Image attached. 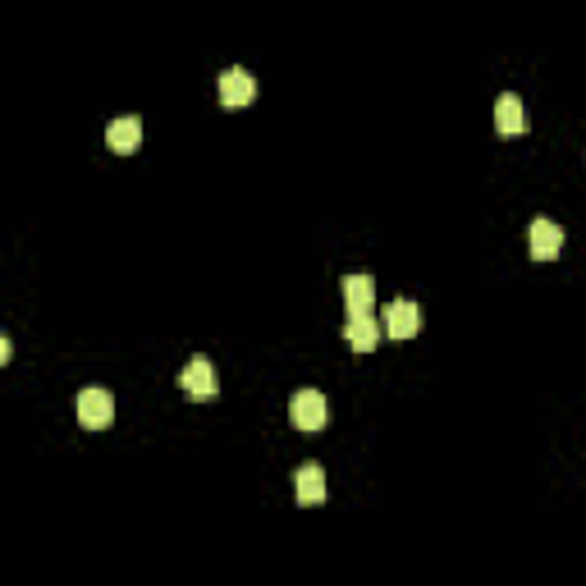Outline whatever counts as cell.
<instances>
[{
	"instance_id": "obj_1",
	"label": "cell",
	"mask_w": 586,
	"mask_h": 586,
	"mask_svg": "<svg viewBox=\"0 0 586 586\" xmlns=\"http://www.w3.org/2000/svg\"><path fill=\"white\" fill-rule=\"evenodd\" d=\"M289 417H293V426H298V431H321V426L330 422L326 394H321V390H298V394H293V403H289Z\"/></svg>"
},
{
	"instance_id": "obj_2",
	"label": "cell",
	"mask_w": 586,
	"mask_h": 586,
	"mask_svg": "<svg viewBox=\"0 0 586 586\" xmlns=\"http://www.w3.org/2000/svg\"><path fill=\"white\" fill-rule=\"evenodd\" d=\"M110 417H115V399H110V390L92 385V390L78 394V422H83L87 431H101V426H110Z\"/></svg>"
},
{
	"instance_id": "obj_3",
	"label": "cell",
	"mask_w": 586,
	"mask_h": 586,
	"mask_svg": "<svg viewBox=\"0 0 586 586\" xmlns=\"http://www.w3.org/2000/svg\"><path fill=\"white\" fill-rule=\"evenodd\" d=\"M216 92H220V106L239 110V106H248V101L257 97V78H252L248 69H225V74L216 78Z\"/></svg>"
},
{
	"instance_id": "obj_4",
	"label": "cell",
	"mask_w": 586,
	"mask_h": 586,
	"mask_svg": "<svg viewBox=\"0 0 586 586\" xmlns=\"http://www.w3.org/2000/svg\"><path fill=\"white\" fill-rule=\"evenodd\" d=\"M527 243H532V257L536 261H554L559 252H564V225H559V220H550V216H536Z\"/></svg>"
},
{
	"instance_id": "obj_5",
	"label": "cell",
	"mask_w": 586,
	"mask_h": 586,
	"mask_svg": "<svg viewBox=\"0 0 586 586\" xmlns=\"http://www.w3.org/2000/svg\"><path fill=\"white\" fill-rule=\"evenodd\" d=\"M380 326H385V335H394V339H413L417 330H422V307L408 303V298H399V303L385 307Z\"/></svg>"
},
{
	"instance_id": "obj_6",
	"label": "cell",
	"mask_w": 586,
	"mask_h": 586,
	"mask_svg": "<svg viewBox=\"0 0 586 586\" xmlns=\"http://www.w3.org/2000/svg\"><path fill=\"white\" fill-rule=\"evenodd\" d=\"M371 303H376V280H371V275H348V280H344L348 321H362V316H371Z\"/></svg>"
},
{
	"instance_id": "obj_7",
	"label": "cell",
	"mask_w": 586,
	"mask_h": 586,
	"mask_svg": "<svg viewBox=\"0 0 586 586\" xmlns=\"http://www.w3.org/2000/svg\"><path fill=\"white\" fill-rule=\"evenodd\" d=\"M293 495H298V504L326 500V472H321V463H303L298 472H293Z\"/></svg>"
},
{
	"instance_id": "obj_8",
	"label": "cell",
	"mask_w": 586,
	"mask_h": 586,
	"mask_svg": "<svg viewBox=\"0 0 586 586\" xmlns=\"http://www.w3.org/2000/svg\"><path fill=\"white\" fill-rule=\"evenodd\" d=\"M138 142H142V124L133 120V115H120V120L106 124V147L110 152L129 156V152H138Z\"/></svg>"
},
{
	"instance_id": "obj_9",
	"label": "cell",
	"mask_w": 586,
	"mask_h": 586,
	"mask_svg": "<svg viewBox=\"0 0 586 586\" xmlns=\"http://www.w3.org/2000/svg\"><path fill=\"white\" fill-rule=\"evenodd\" d=\"M179 385H184L193 399H211V394H216V371H211L207 358H193L184 371H179Z\"/></svg>"
},
{
	"instance_id": "obj_10",
	"label": "cell",
	"mask_w": 586,
	"mask_h": 586,
	"mask_svg": "<svg viewBox=\"0 0 586 586\" xmlns=\"http://www.w3.org/2000/svg\"><path fill=\"white\" fill-rule=\"evenodd\" d=\"M495 129H500L504 138H518V133L527 129V110H522V101L513 97V92H504V97L495 101Z\"/></svg>"
},
{
	"instance_id": "obj_11",
	"label": "cell",
	"mask_w": 586,
	"mask_h": 586,
	"mask_svg": "<svg viewBox=\"0 0 586 586\" xmlns=\"http://www.w3.org/2000/svg\"><path fill=\"white\" fill-rule=\"evenodd\" d=\"M380 330L385 326H376V316H362V321H348L344 335H348V344L358 348V353H371V348L380 344Z\"/></svg>"
}]
</instances>
